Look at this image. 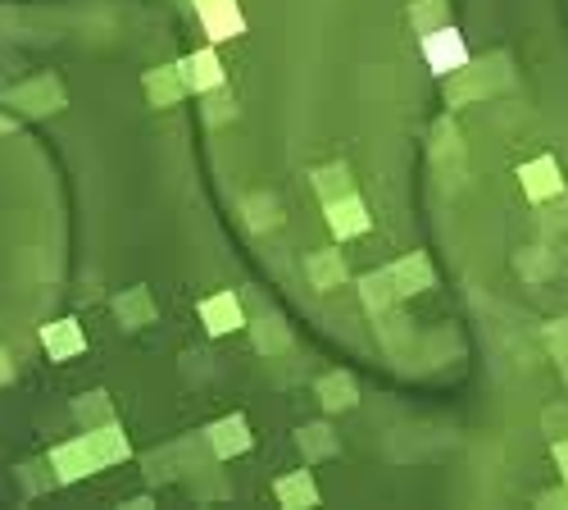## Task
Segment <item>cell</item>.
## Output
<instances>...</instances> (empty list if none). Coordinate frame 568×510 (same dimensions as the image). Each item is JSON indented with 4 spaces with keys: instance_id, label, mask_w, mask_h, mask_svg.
Segmentation results:
<instances>
[{
    "instance_id": "6da1fadb",
    "label": "cell",
    "mask_w": 568,
    "mask_h": 510,
    "mask_svg": "<svg viewBox=\"0 0 568 510\" xmlns=\"http://www.w3.org/2000/svg\"><path fill=\"white\" fill-rule=\"evenodd\" d=\"M446 50H450V64H464V46H459V37L450 33V41L442 37V41H428V56H432V64H436V73H446Z\"/></svg>"
}]
</instances>
